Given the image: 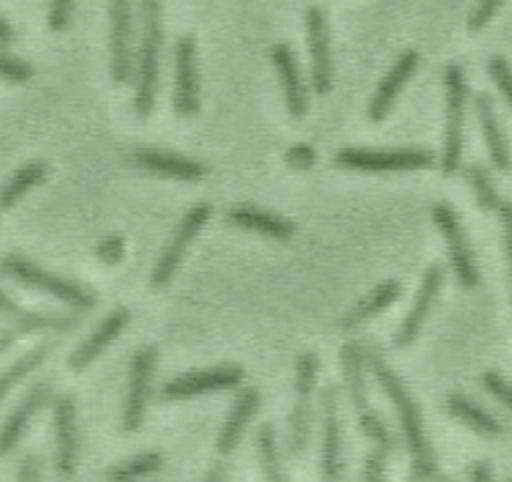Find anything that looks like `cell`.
Listing matches in <instances>:
<instances>
[{
  "label": "cell",
  "mask_w": 512,
  "mask_h": 482,
  "mask_svg": "<svg viewBox=\"0 0 512 482\" xmlns=\"http://www.w3.org/2000/svg\"><path fill=\"white\" fill-rule=\"evenodd\" d=\"M366 362H368V368L372 370L374 378L378 380L380 388L386 392V396L390 398V402L396 410L398 424H400V430H402L408 454H410L412 474L418 478L434 476L436 458H434V452L424 434L422 414H420L416 400L412 398V394L408 392V388L404 386L400 376L388 366V362L382 356V350L376 344H370L366 348Z\"/></svg>",
  "instance_id": "1"
},
{
  "label": "cell",
  "mask_w": 512,
  "mask_h": 482,
  "mask_svg": "<svg viewBox=\"0 0 512 482\" xmlns=\"http://www.w3.org/2000/svg\"><path fill=\"white\" fill-rule=\"evenodd\" d=\"M162 4L160 0H140L142 32L136 54V96L134 110L140 120L148 118L158 90L160 48H162Z\"/></svg>",
  "instance_id": "2"
},
{
  "label": "cell",
  "mask_w": 512,
  "mask_h": 482,
  "mask_svg": "<svg viewBox=\"0 0 512 482\" xmlns=\"http://www.w3.org/2000/svg\"><path fill=\"white\" fill-rule=\"evenodd\" d=\"M340 360H342V374L346 382L348 396L358 412V424L366 438H370L378 448H384L392 452L394 448V436L384 424V420L378 416V412L368 402V390H366V350L354 340L346 342L340 348Z\"/></svg>",
  "instance_id": "3"
},
{
  "label": "cell",
  "mask_w": 512,
  "mask_h": 482,
  "mask_svg": "<svg viewBox=\"0 0 512 482\" xmlns=\"http://www.w3.org/2000/svg\"><path fill=\"white\" fill-rule=\"evenodd\" d=\"M2 266H4V272L10 278H14L16 282L26 284L30 288H36L40 292H46V294H50V296H54V298H58V300L74 306V308L90 310L96 304V298L88 288H84L76 282H70L66 278L54 276V274L42 270L40 266H36L34 262L18 256V254L6 256Z\"/></svg>",
  "instance_id": "4"
},
{
  "label": "cell",
  "mask_w": 512,
  "mask_h": 482,
  "mask_svg": "<svg viewBox=\"0 0 512 482\" xmlns=\"http://www.w3.org/2000/svg\"><path fill=\"white\" fill-rule=\"evenodd\" d=\"M444 86H446V130H444V152L440 162H442V170L446 174H452L460 164L464 104H466V80L458 64L446 66Z\"/></svg>",
  "instance_id": "5"
},
{
  "label": "cell",
  "mask_w": 512,
  "mask_h": 482,
  "mask_svg": "<svg viewBox=\"0 0 512 482\" xmlns=\"http://www.w3.org/2000/svg\"><path fill=\"white\" fill-rule=\"evenodd\" d=\"M212 216V206L208 202H198L194 204L178 222V226L174 228L166 248L162 250L154 270H152V286L154 288H162L166 286L172 276L176 274L190 242L196 238V234L202 230V226L208 222V218Z\"/></svg>",
  "instance_id": "6"
},
{
  "label": "cell",
  "mask_w": 512,
  "mask_h": 482,
  "mask_svg": "<svg viewBox=\"0 0 512 482\" xmlns=\"http://www.w3.org/2000/svg\"><path fill=\"white\" fill-rule=\"evenodd\" d=\"M316 374H318V356L310 350L302 352L296 362V402L292 408L290 432H288V450L294 458H300L308 444Z\"/></svg>",
  "instance_id": "7"
},
{
  "label": "cell",
  "mask_w": 512,
  "mask_h": 482,
  "mask_svg": "<svg viewBox=\"0 0 512 482\" xmlns=\"http://www.w3.org/2000/svg\"><path fill=\"white\" fill-rule=\"evenodd\" d=\"M336 164L360 172H394V170H418L428 168L434 162L432 152L404 148V150H364L342 148L334 156Z\"/></svg>",
  "instance_id": "8"
},
{
  "label": "cell",
  "mask_w": 512,
  "mask_h": 482,
  "mask_svg": "<svg viewBox=\"0 0 512 482\" xmlns=\"http://www.w3.org/2000/svg\"><path fill=\"white\" fill-rule=\"evenodd\" d=\"M156 358H158V350L154 344L140 346L132 356L128 392H126V402L122 412V430L128 434L136 432L144 422Z\"/></svg>",
  "instance_id": "9"
},
{
  "label": "cell",
  "mask_w": 512,
  "mask_h": 482,
  "mask_svg": "<svg viewBox=\"0 0 512 482\" xmlns=\"http://www.w3.org/2000/svg\"><path fill=\"white\" fill-rule=\"evenodd\" d=\"M432 218L446 240L450 264H452V270H454L458 282L464 288H474L478 284V268H476L472 248L468 244V238L464 234V228H462L456 212L452 210L450 204L438 202L432 208Z\"/></svg>",
  "instance_id": "10"
},
{
  "label": "cell",
  "mask_w": 512,
  "mask_h": 482,
  "mask_svg": "<svg viewBox=\"0 0 512 482\" xmlns=\"http://www.w3.org/2000/svg\"><path fill=\"white\" fill-rule=\"evenodd\" d=\"M244 380V370L238 364H220L210 370L188 372L168 380L160 388L162 400H182L198 394H210L236 388Z\"/></svg>",
  "instance_id": "11"
},
{
  "label": "cell",
  "mask_w": 512,
  "mask_h": 482,
  "mask_svg": "<svg viewBox=\"0 0 512 482\" xmlns=\"http://www.w3.org/2000/svg\"><path fill=\"white\" fill-rule=\"evenodd\" d=\"M200 80L196 66V40L192 34L178 38L174 48V112L190 118L200 108Z\"/></svg>",
  "instance_id": "12"
},
{
  "label": "cell",
  "mask_w": 512,
  "mask_h": 482,
  "mask_svg": "<svg viewBox=\"0 0 512 482\" xmlns=\"http://www.w3.org/2000/svg\"><path fill=\"white\" fill-rule=\"evenodd\" d=\"M110 76L124 84L134 68L132 0H110Z\"/></svg>",
  "instance_id": "13"
},
{
  "label": "cell",
  "mask_w": 512,
  "mask_h": 482,
  "mask_svg": "<svg viewBox=\"0 0 512 482\" xmlns=\"http://www.w3.org/2000/svg\"><path fill=\"white\" fill-rule=\"evenodd\" d=\"M306 30L312 56V88L324 96L332 88V54L328 18L322 6H310L306 12Z\"/></svg>",
  "instance_id": "14"
},
{
  "label": "cell",
  "mask_w": 512,
  "mask_h": 482,
  "mask_svg": "<svg viewBox=\"0 0 512 482\" xmlns=\"http://www.w3.org/2000/svg\"><path fill=\"white\" fill-rule=\"evenodd\" d=\"M442 282H444V268L440 264H432L428 266V270L424 272L422 276V282H420V288L414 296V302H412V308L410 312L406 314V318L402 320V324L398 326V330L394 332V346L398 348H406L410 346L416 336L420 334V328L442 288Z\"/></svg>",
  "instance_id": "15"
},
{
  "label": "cell",
  "mask_w": 512,
  "mask_h": 482,
  "mask_svg": "<svg viewBox=\"0 0 512 482\" xmlns=\"http://www.w3.org/2000/svg\"><path fill=\"white\" fill-rule=\"evenodd\" d=\"M324 440H322V476L326 480L342 478V432L338 416V388L328 382L322 388Z\"/></svg>",
  "instance_id": "16"
},
{
  "label": "cell",
  "mask_w": 512,
  "mask_h": 482,
  "mask_svg": "<svg viewBox=\"0 0 512 482\" xmlns=\"http://www.w3.org/2000/svg\"><path fill=\"white\" fill-rule=\"evenodd\" d=\"M54 428H56V472L68 478L76 472V462H78L76 408L70 394H62L54 400Z\"/></svg>",
  "instance_id": "17"
},
{
  "label": "cell",
  "mask_w": 512,
  "mask_h": 482,
  "mask_svg": "<svg viewBox=\"0 0 512 482\" xmlns=\"http://www.w3.org/2000/svg\"><path fill=\"white\" fill-rule=\"evenodd\" d=\"M2 310L6 316H10V326L2 330L0 336V350L4 352L14 338H18L24 332L32 330H72L78 326L76 316H60V314H40V312H26L16 308L8 294H2Z\"/></svg>",
  "instance_id": "18"
},
{
  "label": "cell",
  "mask_w": 512,
  "mask_h": 482,
  "mask_svg": "<svg viewBox=\"0 0 512 482\" xmlns=\"http://www.w3.org/2000/svg\"><path fill=\"white\" fill-rule=\"evenodd\" d=\"M418 62H420V56L416 50H406L398 56V60L392 64L388 74L378 84L376 94L368 106V116L372 122H382L388 116L400 90L410 80V76L416 72Z\"/></svg>",
  "instance_id": "19"
},
{
  "label": "cell",
  "mask_w": 512,
  "mask_h": 482,
  "mask_svg": "<svg viewBox=\"0 0 512 482\" xmlns=\"http://www.w3.org/2000/svg\"><path fill=\"white\" fill-rule=\"evenodd\" d=\"M270 58L280 76L288 114L296 120L304 118V114L308 110V96H306V86L300 76V68H298L292 48L288 44H274L270 50Z\"/></svg>",
  "instance_id": "20"
},
{
  "label": "cell",
  "mask_w": 512,
  "mask_h": 482,
  "mask_svg": "<svg viewBox=\"0 0 512 482\" xmlns=\"http://www.w3.org/2000/svg\"><path fill=\"white\" fill-rule=\"evenodd\" d=\"M132 164L138 166L140 170L154 172L160 176L168 178H178V180H200L206 174L204 164H200L194 158L166 152V150H156V148H138L132 152Z\"/></svg>",
  "instance_id": "21"
},
{
  "label": "cell",
  "mask_w": 512,
  "mask_h": 482,
  "mask_svg": "<svg viewBox=\"0 0 512 482\" xmlns=\"http://www.w3.org/2000/svg\"><path fill=\"white\" fill-rule=\"evenodd\" d=\"M50 394H52V388H50V382H46V380L36 382L24 394L20 404L12 410V414L4 422V428H2V434H0V456H8L16 448V444L24 436L32 416L50 398Z\"/></svg>",
  "instance_id": "22"
},
{
  "label": "cell",
  "mask_w": 512,
  "mask_h": 482,
  "mask_svg": "<svg viewBox=\"0 0 512 482\" xmlns=\"http://www.w3.org/2000/svg\"><path fill=\"white\" fill-rule=\"evenodd\" d=\"M130 320V312L126 308H116L112 310L100 324L98 328L72 352L68 366L74 372L84 370L90 362H94L106 348L110 342H114L118 338V334L126 328Z\"/></svg>",
  "instance_id": "23"
},
{
  "label": "cell",
  "mask_w": 512,
  "mask_h": 482,
  "mask_svg": "<svg viewBox=\"0 0 512 482\" xmlns=\"http://www.w3.org/2000/svg\"><path fill=\"white\" fill-rule=\"evenodd\" d=\"M260 408V392L252 386H246L238 392L228 418L224 420L218 440H216V448L220 456H228L240 442L250 418L254 416V412Z\"/></svg>",
  "instance_id": "24"
},
{
  "label": "cell",
  "mask_w": 512,
  "mask_h": 482,
  "mask_svg": "<svg viewBox=\"0 0 512 482\" xmlns=\"http://www.w3.org/2000/svg\"><path fill=\"white\" fill-rule=\"evenodd\" d=\"M226 220L232 226L252 230V232L264 234V236L274 238V240H290L294 236V224L290 220L280 218L272 212L260 210V208L250 206V204L232 206L226 214Z\"/></svg>",
  "instance_id": "25"
},
{
  "label": "cell",
  "mask_w": 512,
  "mask_h": 482,
  "mask_svg": "<svg viewBox=\"0 0 512 482\" xmlns=\"http://www.w3.org/2000/svg\"><path fill=\"white\" fill-rule=\"evenodd\" d=\"M474 104H476L478 120H480L482 134H484V140H486V148H488V154H490L494 166L498 170H510V150H508L506 138L502 134V128L498 124V118H496L494 104H492L490 96L480 92L476 96Z\"/></svg>",
  "instance_id": "26"
},
{
  "label": "cell",
  "mask_w": 512,
  "mask_h": 482,
  "mask_svg": "<svg viewBox=\"0 0 512 482\" xmlns=\"http://www.w3.org/2000/svg\"><path fill=\"white\" fill-rule=\"evenodd\" d=\"M400 290H402V286L396 280H386V282L378 284L368 296H364L350 312H346L340 318V328L352 330V328L364 324L366 320L374 318L376 314L386 310L400 296Z\"/></svg>",
  "instance_id": "27"
},
{
  "label": "cell",
  "mask_w": 512,
  "mask_h": 482,
  "mask_svg": "<svg viewBox=\"0 0 512 482\" xmlns=\"http://www.w3.org/2000/svg\"><path fill=\"white\" fill-rule=\"evenodd\" d=\"M446 408L454 418H458L460 422H464L466 426H470L472 430H476L484 436L504 434V426L496 416H492L482 406H478L476 402H472L470 398H466L462 394H450L446 398Z\"/></svg>",
  "instance_id": "28"
},
{
  "label": "cell",
  "mask_w": 512,
  "mask_h": 482,
  "mask_svg": "<svg viewBox=\"0 0 512 482\" xmlns=\"http://www.w3.org/2000/svg\"><path fill=\"white\" fill-rule=\"evenodd\" d=\"M48 174V168L42 160H32L24 164L20 170L14 172V176L8 180L2 192V208L10 210L30 188L38 186Z\"/></svg>",
  "instance_id": "29"
},
{
  "label": "cell",
  "mask_w": 512,
  "mask_h": 482,
  "mask_svg": "<svg viewBox=\"0 0 512 482\" xmlns=\"http://www.w3.org/2000/svg\"><path fill=\"white\" fill-rule=\"evenodd\" d=\"M164 464V456L160 452L148 450L142 454L132 456L130 460H124L120 464H116L114 468H110L106 472V478L110 480H134V478H142V476H150L154 472H158Z\"/></svg>",
  "instance_id": "30"
},
{
  "label": "cell",
  "mask_w": 512,
  "mask_h": 482,
  "mask_svg": "<svg viewBox=\"0 0 512 482\" xmlns=\"http://www.w3.org/2000/svg\"><path fill=\"white\" fill-rule=\"evenodd\" d=\"M52 346H54L52 342H42L40 346H36L28 354H24L18 362H14L10 368H6V372L2 374V380H0L2 396H6L12 386H16L20 380H24L30 372L36 370L46 360V356L50 354Z\"/></svg>",
  "instance_id": "31"
},
{
  "label": "cell",
  "mask_w": 512,
  "mask_h": 482,
  "mask_svg": "<svg viewBox=\"0 0 512 482\" xmlns=\"http://www.w3.org/2000/svg\"><path fill=\"white\" fill-rule=\"evenodd\" d=\"M256 446H258V456H260V464H262L264 476L268 480H282V468H280V458H278L276 436H274L272 424L262 422L258 426Z\"/></svg>",
  "instance_id": "32"
},
{
  "label": "cell",
  "mask_w": 512,
  "mask_h": 482,
  "mask_svg": "<svg viewBox=\"0 0 512 482\" xmlns=\"http://www.w3.org/2000/svg\"><path fill=\"white\" fill-rule=\"evenodd\" d=\"M466 176H468V180H470V184L474 188L478 204L482 208H486V210H496L498 204H500V198H498V194H496V190H494L486 170L480 168V166H470L466 170Z\"/></svg>",
  "instance_id": "33"
},
{
  "label": "cell",
  "mask_w": 512,
  "mask_h": 482,
  "mask_svg": "<svg viewBox=\"0 0 512 482\" xmlns=\"http://www.w3.org/2000/svg\"><path fill=\"white\" fill-rule=\"evenodd\" d=\"M0 68H2L4 80L16 82V84L26 82V80L34 74V68H32L26 60H22V58H18V56H10L6 50L2 52Z\"/></svg>",
  "instance_id": "34"
},
{
  "label": "cell",
  "mask_w": 512,
  "mask_h": 482,
  "mask_svg": "<svg viewBox=\"0 0 512 482\" xmlns=\"http://www.w3.org/2000/svg\"><path fill=\"white\" fill-rule=\"evenodd\" d=\"M488 72L494 78L500 92L506 96L508 104L512 106V70H510L508 62L502 56H492L488 60Z\"/></svg>",
  "instance_id": "35"
},
{
  "label": "cell",
  "mask_w": 512,
  "mask_h": 482,
  "mask_svg": "<svg viewBox=\"0 0 512 482\" xmlns=\"http://www.w3.org/2000/svg\"><path fill=\"white\" fill-rule=\"evenodd\" d=\"M482 386L494 396L498 398L504 406H508L512 410V384L508 380H504L500 374L496 372H484L482 374Z\"/></svg>",
  "instance_id": "36"
},
{
  "label": "cell",
  "mask_w": 512,
  "mask_h": 482,
  "mask_svg": "<svg viewBox=\"0 0 512 482\" xmlns=\"http://www.w3.org/2000/svg\"><path fill=\"white\" fill-rule=\"evenodd\" d=\"M74 0H52L50 4V14H48V24L54 32H62L70 24Z\"/></svg>",
  "instance_id": "37"
},
{
  "label": "cell",
  "mask_w": 512,
  "mask_h": 482,
  "mask_svg": "<svg viewBox=\"0 0 512 482\" xmlns=\"http://www.w3.org/2000/svg\"><path fill=\"white\" fill-rule=\"evenodd\" d=\"M388 450L384 448H374L366 460H364V470H362V478L364 480H380L384 476L386 470V460H388Z\"/></svg>",
  "instance_id": "38"
},
{
  "label": "cell",
  "mask_w": 512,
  "mask_h": 482,
  "mask_svg": "<svg viewBox=\"0 0 512 482\" xmlns=\"http://www.w3.org/2000/svg\"><path fill=\"white\" fill-rule=\"evenodd\" d=\"M500 4H502V0H480L476 10L470 16V22H468L470 30L478 32L480 28H484L490 22V18L494 16V12L498 10Z\"/></svg>",
  "instance_id": "39"
},
{
  "label": "cell",
  "mask_w": 512,
  "mask_h": 482,
  "mask_svg": "<svg viewBox=\"0 0 512 482\" xmlns=\"http://www.w3.org/2000/svg\"><path fill=\"white\" fill-rule=\"evenodd\" d=\"M124 254V240L120 236H108L100 248H98V258L106 264H116L120 262Z\"/></svg>",
  "instance_id": "40"
},
{
  "label": "cell",
  "mask_w": 512,
  "mask_h": 482,
  "mask_svg": "<svg viewBox=\"0 0 512 482\" xmlns=\"http://www.w3.org/2000/svg\"><path fill=\"white\" fill-rule=\"evenodd\" d=\"M498 214L504 226V242H506V254H508V262H510V274H512V204L510 202H502L498 204Z\"/></svg>",
  "instance_id": "41"
},
{
  "label": "cell",
  "mask_w": 512,
  "mask_h": 482,
  "mask_svg": "<svg viewBox=\"0 0 512 482\" xmlns=\"http://www.w3.org/2000/svg\"><path fill=\"white\" fill-rule=\"evenodd\" d=\"M286 158H288V162H290L292 166H296V168H308V166H312V162H314V152H312V148H308L306 144H298V146H294V148L286 154Z\"/></svg>",
  "instance_id": "42"
},
{
  "label": "cell",
  "mask_w": 512,
  "mask_h": 482,
  "mask_svg": "<svg viewBox=\"0 0 512 482\" xmlns=\"http://www.w3.org/2000/svg\"><path fill=\"white\" fill-rule=\"evenodd\" d=\"M16 476L20 480H38L40 478V460L32 454H28L22 462H20V468L16 472Z\"/></svg>",
  "instance_id": "43"
},
{
  "label": "cell",
  "mask_w": 512,
  "mask_h": 482,
  "mask_svg": "<svg viewBox=\"0 0 512 482\" xmlns=\"http://www.w3.org/2000/svg\"><path fill=\"white\" fill-rule=\"evenodd\" d=\"M468 476L472 480H490L492 478V470L488 466V462H474Z\"/></svg>",
  "instance_id": "44"
},
{
  "label": "cell",
  "mask_w": 512,
  "mask_h": 482,
  "mask_svg": "<svg viewBox=\"0 0 512 482\" xmlns=\"http://www.w3.org/2000/svg\"><path fill=\"white\" fill-rule=\"evenodd\" d=\"M12 38H14V32H12L8 20L2 18V20H0V46H2V50L8 48V44L12 42Z\"/></svg>",
  "instance_id": "45"
},
{
  "label": "cell",
  "mask_w": 512,
  "mask_h": 482,
  "mask_svg": "<svg viewBox=\"0 0 512 482\" xmlns=\"http://www.w3.org/2000/svg\"><path fill=\"white\" fill-rule=\"evenodd\" d=\"M228 476V472H226V468L224 466H220V464H216L214 466V470H210L208 474H206V478L208 480H224Z\"/></svg>",
  "instance_id": "46"
}]
</instances>
